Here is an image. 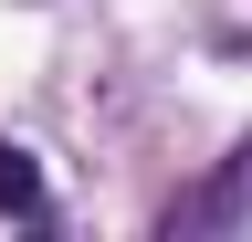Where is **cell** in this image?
I'll return each mask as SVG.
<instances>
[{
  "label": "cell",
  "mask_w": 252,
  "mask_h": 242,
  "mask_svg": "<svg viewBox=\"0 0 252 242\" xmlns=\"http://www.w3.org/2000/svg\"><path fill=\"white\" fill-rule=\"evenodd\" d=\"M0 210L11 221H42V169H32V147L0 137Z\"/></svg>",
  "instance_id": "6da1fadb"
}]
</instances>
